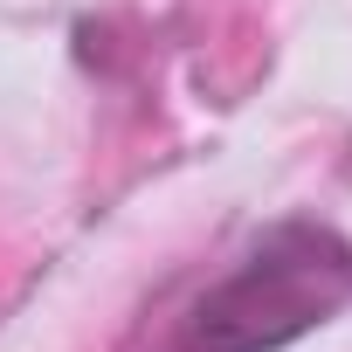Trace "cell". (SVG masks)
<instances>
[{
    "label": "cell",
    "instance_id": "cell-1",
    "mask_svg": "<svg viewBox=\"0 0 352 352\" xmlns=\"http://www.w3.org/2000/svg\"><path fill=\"white\" fill-rule=\"evenodd\" d=\"M352 290V249L324 228H276L235 276L201 304V352H270L311 331Z\"/></svg>",
    "mask_w": 352,
    "mask_h": 352
}]
</instances>
